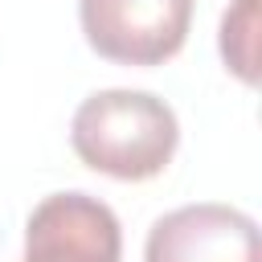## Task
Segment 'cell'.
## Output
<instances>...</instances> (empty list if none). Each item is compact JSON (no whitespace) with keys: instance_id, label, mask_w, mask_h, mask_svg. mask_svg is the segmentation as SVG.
<instances>
[{"instance_id":"cell-3","label":"cell","mask_w":262,"mask_h":262,"mask_svg":"<svg viewBox=\"0 0 262 262\" xmlns=\"http://www.w3.org/2000/svg\"><path fill=\"white\" fill-rule=\"evenodd\" d=\"M123 233L111 205L90 192H53L25 221L20 262H119Z\"/></svg>"},{"instance_id":"cell-5","label":"cell","mask_w":262,"mask_h":262,"mask_svg":"<svg viewBox=\"0 0 262 262\" xmlns=\"http://www.w3.org/2000/svg\"><path fill=\"white\" fill-rule=\"evenodd\" d=\"M221 57L246 86L258 82V0H233L225 8V16H221Z\"/></svg>"},{"instance_id":"cell-2","label":"cell","mask_w":262,"mask_h":262,"mask_svg":"<svg viewBox=\"0 0 262 262\" xmlns=\"http://www.w3.org/2000/svg\"><path fill=\"white\" fill-rule=\"evenodd\" d=\"M90 49L119 66H160L184 49L192 0H78Z\"/></svg>"},{"instance_id":"cell-4","label":"cell","mask_w":262,"mask_h":262,"mask_svg":"<svg viewBox=\"0 0 262 262\" xmlns=\"http://www.w3.org/2000/svg\"><path fill=\"white\" fill-rule=\"evenodd\" d=\"M143 262H262L258 225L233 205H180L147 229Z\"/></svg>"},{"instance_id":"cell-1","label":"cell","mask_w":262,"mask_h":262,"mask_svg":"<svg viewBox=\"0 0 262 262\" xmlns=\"http://www.w3.org/2000/svg\"><path fill=\"white\" fill-rule=\"evenodd\" d=\"M180 143L176 111L147 90H98L82 98L70 119V147L78 160L115 180L160 176Z\"/></svg>"}]
</instances>
